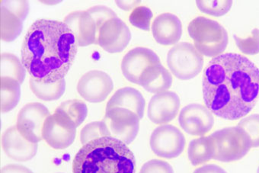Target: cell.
Returning a JSON list of instances; mask_svg holds the SVG:
<instances>
[{"mask_svg": "<svg viewBox=\"0 0 259 173\" xmlns=\"http://www.w3.org/2000/svg\"><path fill=\"white\" fill-rule=\"evenodd\" d=\"M203 98L216 116L236 121L246 116L259 98V69L241 54L213 57L204 71Z\"/></svg>", "mask_w": 259, "mask_h": 173, "instance_id": "1", "label": "cell"}, {"mask_svg": "<svg viewBox=\"0 0 259 173\" xmlns=\"http://www.w3.org/2000/svg\"><path fill=\"white\" fill-rule=\"evenodd\" d=\"M77 47L73 31L64 22L39 19L24 39L22 63L33 79L54 83L64 79L71 68Z\"/></svg>", "mask_w": 259, "mask_h": 173, "instance_id": "2", "label": "cell"}, {"mask_svg": "<svg viewBox=\"0 0 259 173\" xmlns=\"http://www.w3.org/2000/svg\"><path fill=\"white\" fill-rule=\"evenodd\" d=\"M133 152L120 140L104 137L90 141L79 150L73 173H135Z\"/></svg>", "mask_w": 259, "mask_h": 173, "instance_id": "3", "label": "cell"}, {"mask_svg": "<svg viewBox=\"0 0 259 173\" xmlns=\"http://www.w3.org/2000/svg\"><path fill=\"white\" fill-rule=\"evenodd\" d=\"M188 31L194 41V47L201 55L218 57L223 54L228 45L227 30L213 19L198 16L191 21Z\"/></svg>", "mask_w": 259, "mask_h": 173, "instance_id": "4", "label": "cell"}, {"mask_svg": "<svg viewBox=\"0 0 259 173\" xmlns=\"http://www.w3.org/2000/svg\"><path fill=\"white\" fill-rule=\"evenodd\" d=\"M214 149L215 160L231 162L242 159L251 150V141L240 127L221 129L210 135Z\"/></svg>", "mask_w": 259, "mask_h": 173, "instance_id": "5", "label": "cell"}, {"mask_svg": "<svg viewBox=\"0 0 259 173\" xmlns=\"http://www.w3.org/2000/svg\"><path fill=\"white\" fill-rule=\"evenodd\" d=\"M204 62L203 55L189 42L178 43L167 55L168 69L181 80L196 77L203 70Z\"/></svg>", "mask_w": 259, "mask_h": 173, "instance_id": "6", "label": "cell"}, {"mask_svg": "<svg viewBox=\"0 0 259 173\" xmlns=\"http://www.w3.org/2000/svg\"><path fill=\"white\" fill-rule=\"evenodd\" d=\"M140 121L136 113L123 108L108 110L103 119L110 137L120 140L126 145L132 144L138 136Z\"/></svg>", "mask_w": 259, "mask_h": 173, "instance_id": "7", "label": "cell"}, {"mask_svg": "<svg viewBox=\"0 0 259 173\" xmlns=\"http://www.w3.org/2000/svg\"><path fill=\"white\" fill-rule=\"evenodd\" d=\"M76 126L66 114L55 111L47 118L43 127V139L56 150L72 145L76 135Z\"/></svg>", "mask_w": 259, "mask_h": 173, "instance_id": "8", "label": "cell"}, {"mask_svg": "<svg viewBox=\"0 0 259 173\" xmlns=\"http://www.w3.org/2000/svg\"><path fill=\"white\" fill-rule=\"evenodd\" d=\"M186 140L178 127L163 124L156 127L150 137L152 151L160 158L174 159L183 153Z\"/></svg>", "mask_w": 259, "mask_h": 173, "instance_id": "9", "label": "cell"}, {"mask_svg": "<svg viewBox=\"0 0 259 173\" xmlns=\"http://www.w3.org/2000/svg\"><path fill=\"white\" fill-rule=\"evenodd\" d=\"M50 115L49 110L43 104L31 102L19 111L16 127L27 141L38 143L43 140L44 124Z\"/></svg>", "mask_w": 259, "mask_h": 173, "instance_id": "10", "label": "cell"}, {"mask_svg": "<svg viewBox=\"0 0 259 173\" xmlns=\"http://www.w3.org/2000/svg\"><path fill=\"white\" fill-rule=\"evenodd\" d=\"M132 33L127 25L118 17L104 22L97 31L96 45L111 54L120 53L127 47Z\"/></svg>", "mask_w": 259, "mask_h": 173, "instance_id": "11", "label": "cell"}, {"mask_svg": "<svg viewBox=\"0 0 259 173\" xmlns=\"http://www.w3.org/2000/svg\"><path fill=\"white\" fill-rule=\"evenodd\" d=\"M179 122L188 135L203 137L213 128L214 118L213 113L207 107L192 103L182 108L179 114Z\"/></svg>", "mask_w": 259, "mask_h": 173, "instance_id": "12", "label": "cell"}, {"mask_svg": "<svg viewBox=\"0 0 259 173\" xmlns=\"http://www.w3.org/2000/svg\"><path fill=\"white\" fill-rule=\"evenodd\" d=\"M114 89L109 75L100 70L87 72L79 80L77 91L81 97L92 103L104 102Z\"/></svg>", "mask_w": 259, "mask_h": 173, "instance_id": "13", "label": "cell"}, {"mask_svg": "<svg viewBox=\"0 0 259 173\" xmlns=\"http://www.w3.org/2000/svg\"><path fill=\"white\" fill-rule=\"evenodd\" d=\"M160 62L157 54L147 48H134L123 57L121 70L129 82L139 85L140 78L146 69Z\"/></svg>", "mask_w": 259, "mask_h": 173, "instance_id": "14", "label": "cell"}, {"mask_svg": "<svg viewBox=\"0 0 259 173\" xmlns=\"http://www.w3.org/2000/svg\"><path fill=\"white\" fill-rule=\"evenodd\" d=\"M180 99L174 92L165 91L154 95L149 102L147 115L156 124L171 122L177 116Z\"/></svg>", "mask_w": 259, "mask_h": 173, "instance_id": "15", "label": "cell"}, {"mask_svg": "<svg viewBox=\"0 0 259 173\" xmlns=\"http://www.w3.org/2000/svg\"><path fill=\"white\" fill-rule=\"evenodd\" d=\"M63 22L73 31L77 46L96 45L97 26L94 19L88 12H72L65 18Z\"/></svg>", "mask_w": 259, "mask_h": 173, "instance_id": "16", "label": "cell"}, {"mask_svg": "<svg viewBox=\"0 0 259 173\" xmlns=\"http://www.w3.org/2000/svg\"><path fill=\"white\" fill-rule=\"evenodd\" d=\"M2 145L6 154L18 162L31 160L37 151V143L27 141L16 126L6 131L3 135Z\"/></svg>", "mask_w": 259, "mask_h": 173, "instance_id": "17", "label": "cell"}, {"mask_svg": "<svg viewBox=\"0 0 259 173\" xmlns=\"http://www.w3.org/2000/svg\"><path fill=\"white\" fill-rule=\"evenodd\" d=\"M152 32L159 45L165 46L177 45L182 37V22L176 15L163 13L153 21Z\"/></svg>", "mask_w": 259, "mask_h": 173, "instance_id": "18", "label": "cell"}, {"mask_svg": "<svg viewBox=\"0 0 259 173\" xmlns=\"http://www.w3.org/2000/svg\"><path fill=\"white\" fill-rule=\"evenodd\" d=\"M146 102L141 92L132 87L117 90L107 104L106 111L113 108H123L136 113L140 119L144 118Z\"/></svg>", "mask_w": 259, "mask_h": 173, "instance_id": "19", "label": "cell"}, {"mask_svg": "<svg viewBox=\"0 0 259 173\" xmlns=\"http://www.w3.org/2000/svg\"><path fill=\"white\" fill-rule=\"evenodd\" d=\"M172 81L171 73L159 63L144 70L140 78L139 85L149 93L157 94L168 91L172 85Z\"/></svg>", "mask_w": 259, "mask_h": 173, "instance_id": "20", "label": "cell"}, {"mask_svg": "<svg viewBox=\"0 0 259 173\" xmlns=\"http://www.w3.org/2000/svg\"><path fill=\"white\" fill-rule=\"evenodd\" d=\"M188 156L190 162L194 166L213 159L214 149L210 137L203 136L192 140L188 145Z\"/></svg>", "mask_w": 259, "mask_h": 173, "instance_id": "21", "label": "cell"}, {"mask_svg": "<svg viewBox=\"0 0 259 173\" xmlns=\"http://www.w3.org/2000/svg\"><path fill=\"white\" fill-rule=\"evenodd\" d=\"M21 84L16 79L2 77L0 79V108L1 112H10L14 109L21 97Z\"/></svg>", "mask_w": 259, "mask_h": 173, "instance_id": "22", "label": "cell"}, {"mask_svg": "<svg viewBox=\"0 0 259 173\" xmlns=\"http://www.w3.org/2000/svg\"><path fill=\"white\" fill-rule=\"evenodd\" d=\"M23 29V21L5 7L0 9V35L4 41L17 38Z\"/></svg>", "mask_w": 259, "mask_h": 173, "instance_id": "23", "label": "cell"}, {"mask_svg": "<svg viewBox=\"0 0 259 173\" xmlns=\"http://www.w3.org/2000/svg\"><path fill=\"white\" fill-rule=\"evenodd\" d=\"M30 88L38 99L45 102L57 101L64 94L66 81L64 79L54 83H44L30 78Z\"/></svg>", "mask_w": 259, "mask_h": 173, "instance_id": "24", "label": "cell"}, {"mask_svg": "<svg viewBox=\"0 0 259 173\" xmlns=\"http://www.w3.org/2000/svg\"><path fill=\"white\" fill-rule=\"evenodd\" d=\"M1 78L10 77L23 83L26 76L25 67L19 58L10 53H3L0 57Z\"/></svg>", "mask_w": 259, "mask_h": 173, "instance_id": "25", "label": "cell"}, {"mask_svg": "<svg viewBox=\"0 0 259 173\" xmlns=\"http://www.w3.org/2000/svg\"><path fill=\"white\" fill-rule=\"evenodd\" d=\"M56 111L66 114L77 127L83 123L88 114L87 105L78 99L63 102V103L60 104Z\"/></svg>", "mask_w": 259, "mask_h": 173, "instance_id": "26", "label": "cell"}, {"mask_svg": "<svg viewBox=\"0 0 259 173\" xmlns=\"http://www.w3.org/2000/svg\"><path fill=\"white\" fill-rule=\"evenodd\" d=\"M196 5L201 13L213 17H221L230 11L233 6V1L231 0H225V1L198 0L196 1Z\"/></svg>", "mask_w": 259, "mask_h": 173, "instance_id": "27", "label": "cell"}, {"mask_svg": "<svg viewBox=\"0 0 259 173\" xmlns=\"http://www.w3.org/2000/svg\"><path fill=\"white\" fill-rule=\"evenodd\" d=\"M104 137H110V134L103 121L90 123L80 132V141L83 145L93 140Z\"/></svg>", "mask_w": 259, "mask_h": 173, "instance_id": "28", "label": "cell"}, {"mask_svg": "<svg viewBox=\"0 0 259 173\" xmlns=\"http://www.w3.org/2000/svg\"><path fill=\"white\" fill-rule=\"evenodd\" d=\"M237 126L247 134L251 141V147H259V114H251L242 118Z\"/></svg>", "mask_w": 259, "mask_h": 173, "instance_id": "29", "label": "cell"}, {"mask_svg": "<svg viewBox=\"0 0 259 173\" xmlns=\"http://www.w3.org/2000/svg\"><path fill=\"white\" fill-rule=\"evenodd\" d=\"M153 12L148 7H137L129 16V21L134 26L144 31H150V22L153 19Z\"/></svg>", "mask_w": 259, "mask_h": 173, "instance_id": "30", "label": "cell"}, {"mask_svg": "<svg viewBox=\"0 0 259 173\" xmlns=\"http://www.w3.org/2000/svg\"><path fill=\"white\" fill-rule=\"evenodd\" d=\"M236 46L241 52L248 55L259 54V29L254 28L248 37L245 38L234 35Z\"/></svg>", "mask_w": 259, "mask_h": 173, "instance_id": "31", "label": "cell"}, {"mask_svg": "<svg viewBox=\"0 0 259 173\" xmlns=\"http://www.w3.org/2000/svg\"><path fill=\"white\" fill-rule=\"evenodd\" d=\"M87 11L94 19L96 26H97V31L104 22H106L108 19L117 17L116 13L105 6H96V7L89 9Z\"/></svg>", "mask_w": 259, "mask_h": 173, "instance_id": "32", "label": "cell"}, {"mask_svg": "<svg viewBox=\"0 0 259 173\" xmlns=\"http://www.w3.org/2000/svg\"><path fill=\"white\" fill-rule=\"evenodd\" d=\"M140 173H174V170L165 161L152 159L143 165Z\"/></svg>", "mask_w": 259, "mask_h": 173, "instance_id": "33", "label": "cell"}, {"mask_svg": "<svg viewBox=\"0 0 259 173\" xmlns=\"http://www.w3.org/2000/svg\"><path fill=\"white\" fill-rule=\"evenodd\" d=\"M1 7H5L22 21L26 19L29 12L28 1H1Z\"/></svg>", "mask_w": 259, "mask_h": 173, "instance_id": "34", "label": "cell"}, {"mask_svg": "<svg viewBox=\"0 0 259 173\" xmlns=\"http://www.w3.org/2000/svg\"><path fill=\"white\" fill-rule=\"evenodd\" d=\"M193 173H227L222 167L216 164H207L194 170Z\"/></svg>", "mask_w": 259, "mask_h": 173, "instance_id": "35", "label": "cell"}, {"mask_svg": "<svg viewBox=\"0 0 259 173\" xmlns=\"http://www.w3.org/2000/svg\"><path fill=\"white\" fill-rule=\"evenodd\" d=\"M0 173H33V171L24 165L10 164L3 167Z\"/></svg>", "mask_w": 259, "mask_h": 173, "instance_id": "36", "label": "cell"}, {"mask_svg": "<svg viewBox=\"0 0 259 173\" xmlns=\"http://www.w3.org/2000/svg\"><path fill=\"white\" fill-rule=\"evenodd\" d=\"M141 1H116L117 7L125 11L135 10L141 4Z\"/></svg>", "mask_w": 259, "mask_h": 173, "instance_id": "37", "label": "cell"}, {"mask_svg": "<svg viewBox=\"0 0 259 173\" xmlns=\"http://www.w3.org/2000/svg\"><path fill=\"white\" fill-rule=\"evenodd\" d=\"M257 173H259V167H258V168H257Z\"/></svg>", "mask_w": 259, "mask_h": 173, "instance_id": "38", "label": "cell"}]
</instances>
